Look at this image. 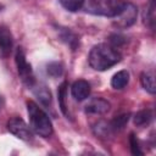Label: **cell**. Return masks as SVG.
Wrapping results in <instances>:
<instances>
[{
	"instance_id": "obj_3",
	"label": "cell",
	"mask_w": 156,
	"mask_h": 156,
	"mask_svg": "<svg viewBox=\"0 0 156 156\" xmlns=\"http://www.w3.org/2000/svg\"><path fill=\"white\" fill-rule=\"evenodd\" d=\"M85 11L91 15L105 16V17H116L123 9V0H87Z\"/></svg>"
},
{
	"instance_id": "obj_11",
	"label": "cell",
	"mask_w": 156,
	"mask_h": 156,
	"mask_svg": "<svg viewBox=\"0 0 156 156\" xmlns=\"http://www.w3.org/2000/svg\"><path fill=\"white\" fill-rule=\"evenodd\" d=\"M93 132L99 138H108L112 135V133H115L111 127V123L105 121H99L98 123H95L93 127Z\"/></svg>"
},
{
	"instance_id": "obj_5",
	"label": "cell",
	"mask_w": 156,
	"mask_h": 156,
	"mask_svg": "<svg viewBox=\"0 0 156 156\" xmlns=\"http://www.w3.org/2000/svg\"><path fill=\"white\" fill-rule=\"evenodd\" d=\"M138 17V9L132 2H124L122 11L113 17V24L118 28H128L133 26Z\"/></svg>"
},
{
	"instance_id": "obj_13",
	"label": "cell",
	"mask_w": 156,
	"mask_h": 156,
	"mask_svg": "<svg viewBox=\"0 0 156 156\" xmlns=\"http://www.w3.org/2000/svg\"><path fill=\"white\" fill-rule=\"evenodd\" d=\"M152 111L149 110V108H145V110H141L139 112L135 113L134 116V124L138 126V127H145V126H149L152 121Z\"/></svg>"
},
{
	"instance_id": "obj_16",
	"label": "cell",
	"mask_w": 156,
	"mask_h": 156,
	"mask_svg": "<svg viewBox=\"0 0 156 156\" xmlns=\"http://www.w3.org/2000/svg\"><path fill=\"white\" fill-rule=\"evenodd\" d=\"M58 1L62 5V7H65L69 12L79 11L85 4V0H58Z\"/></svg>"
},
{
	"instance_id": "obj_6",
	"label": "cell",
	"mask_w": 156,
	"mask_h": 156,
	"mask_svg": "<svg viewBox=\"0 0 156 156\" xmlns=\"http://www.w3.org/2000/svg\"><path fill=\"white\" fill-rule=\"evenodd\" d=\"M7 129L11 134L23 141H30L33 139L32 128L27 126V123L20 117H12L7 122Z\"/></svg>"
},
{
	"instance_id": "obj_2",
	"label": "cell",
	"mask_w": 156,
	"mask_h": 156,
	"mask_svg": "<svg viewBox=\"0 0 156 156\" xmlns=\"http://www.w3.org/2000/svg\"><path fill=\"white\" fill-rule=\"evenodd\" d=\"M27 111L32 130L43 138H49L52 134L54 128L48 113L41 110L34 101L27 102Z\"/></svg>"
},
{
	"instance_id": "obj_15",
	"label": "cell",
	"mask_w": 156,
	"mask_h": 156,
	"mask_svg": "<svg viewBox=\"0 0 156 156\" xmlns=\"http://www.w3.org/2000/svg\"><path fill=\"white\" fill-rule=\"evenodd\" d=\"M33 89H34V94L43 105L49 106L51 104V93L45 85H34Z\"/></svg>"
},
{
	"instance_id": "obj_20",
	"label": "cell",
	"mask_w": 156,
	"mask_h": 156,
	"mask_svg": "<svg viewBox=\"0 0 156 156\" xmlns=\"http://www.w3.org/2000/svg\"><path fill=\"white\" fill-rule=\"evenodd\" d=\"M154 12H155L154 0H151V2H150V7H149V10H147V20H149V22H150V27H151V28H154V22H155Z\"/></svg>"
},
{
	"instance_id": "obj_17",
	"label": "cell",
	"mask_w": 156,
	"mask_h": 156,
	"mask_svg": "<svg viewBox=\"0 0 156 156\" xmlns=\"http://www.w3.org/2000/svg\"><path fill=\"white\" fill-rule=\"evenodd\" d=\"M128 121H129V113H123L121 116H117L110 123H111V127H112L113 132H118V130L124 128V126L128 123Z\"/></svg>"
},
{
	"instance_id": "obj_1",
	"label": "cell",
	"mask_w": 156,
	"mask_h": 156,
	"mask_svg": "<svg viewBox=\"0 0 156 156\" xmlns=\"http://www.w3.org/2000/svg\"><path fill=\"white\" fill-rule=\"evenodd\" d=\"M122 56L117 49L110 44H98L91 48L88 61L91 68L95 71H106L121 61Z\"/></svg>"
},
{
	"instance_id": "obj_8",
	"label": "cell",
	"mask_w": 156,
	"mask_h": 156,
	"mask_svg": "<svg viewBox=\"0 0 156 156\" xmlns=\"http://www.w3.org/2000/svg\"><path fill=\"white\" fill-rule=\"evenodd\" d=\"M90 90H91L90 84L84 79L76 80L71 87V94H72L73 99L77 100V101L85 100L90 95Z\"/></svg>"
},
{
	"instance_id": "obj_4",
	"label": "cell",
	"mask_w": 156,
	"mask_h": 156,
	"mask_svg": "<svg viewBox=\"0 0 156 156\" xmlns=\"http://www.w3.org/2000/svg\"><path fill=\"white\" fill-rule=\"evenodd\" d=\"M15 61H16L17 72H18V76L21 78V80L27 87L33 88L35 85V77H34L32 66H30V63H28V61L26 58V54H24V51H23V49L21 46H18L16 49Z\"/></svg>"
},
{
	"instance_id": "obj_9",
	"label": "cell",
	"mask_w": 156,
	"mask_h": 156,
	"mask_svg": "<svg viewBox=\"0 0 156 156\" xmlns=\"http://www.w3.org/2000/svg\"><path fill=\"white\" fill-rule=\"evenodd\" d=\"M13 46V38L10 29L5 26H0V54L6 57L10 55Z\"/></svg>"
},
{
	"instance_id": "obj_14",
	"label": "cell",
	"mask_w": 156,
	"mask_h": 156,
	"mask_svg": "<svg viewBox=\"0 0 156 156\" xmlns=\"http://www.w3.org/2000/svg\"><path fill=\"white\" fill-rule=\"evenodd\" d=\"M140 83L141 87L150 94H155L156 93V87H155V78L154 74L151 72H143L140 76Z\"/></svg>"
},
{
	"instance_id": "obj_12",
	"label": "cell",
	"mask_w": 156,
	"mask_h": 156,
	"mask_svg": "<svg viewBox=\"0 0 156 156\" xmlns=\"http://www.w3.org/2000/svg\"><path fill=\"white\" fill-rule=\"evenodd\" d=\"M67 88H68L67 82H63V83L58 87L57 98H58V106H60L62 113L68 117L69 113H68V106H67Z\"/></svg>"
},
{
	"instance_id": "obj_22",
	"label": "cell",
	"mask_w": 156,
	"mask_h": 156,
	"mask_svg": "<svg viewBox=\"0 0 156 156\" xmlns=\"http://www.w3.org/2000/svg\"><path fill=\"white\" fill-rule=\"evenodd\" d=\"M1 10H2V5H0V11H1Z\"/></svg>"
},
{
	"instance_id": "obj_7",
	"label": "cell",
	"mask_w": 156,
	"mask_h": 156,
	"mask_svg": "<svg viewBox=\"0 0 156 156\" xmlns=\"http://www.w3.org/2000/svg\"><path fill=\"white\" fill-rule=\"evenodd\" d=\"M110 107L111 105L107 100L102 98H94L87 102V105L84 106V111L88 115H102L106 113Z\"/></svg>"
},
{
	"instance_id": "obj_19",
	"label": "cell",
	"mask_w": 156,
	"mask_h": 156,
	"mask_svg": "<svg viewBox=\"0 0 156 156\" xmlns=\"http://www.w3.org/2000/svg\"><path fill=\"white\" fill-rule=\"evenodd\" d=\"M129 143H130V150H132V154L133 155H143V151L140 150V146H139V143L136 140V136L133 133L130 134Z\"/></svg>"
},
{
	"instance_id": "obj_21",
	"label": "cell",
	"mask_w": 156,
	"mask_h": 156,
	"mask_svg": "<svg viewBox=\"0 0 156 156\" xmlns=\"http://www.w3.org/2000/svg\"><path fill=\"white\" fill-rule=\"evenodd\" d=\"M1 106H2V98L0 96V108H1Z\"/></svg>"
},
{
	"instance_id": "obj_10",
	"label": "cell",
	"mask_w": 156,
	"mask_h": 156,
	"mask_svg": "<svg viewBox=\"0 0 156 156\" xmlns=\"http://www.w3.org/2000/svg\"><path fill=\"white\" fill-rule=\"evenodd\" d=\"M129 83V72L126 69H122L117 73L113 74L112 79H111V85L113 89H123L127 84Z\"/></svg>"
},
{
	"instance_id": "obj_18",
	"label": "cell",
	"mask_w": 156,
	"mask_h": 156,
	"mask_svg": "<svg viewBox=\"0 0 156 156\" xmlns=\"http://www.w3.org/2000/svg\"><path fill=\"white\" fill-rule=\"evenodd\" d=\"M46 72L50 77H60L63 72V66L60 63V62H51L46 66Z\"/></svg>"
}]
</instances>
